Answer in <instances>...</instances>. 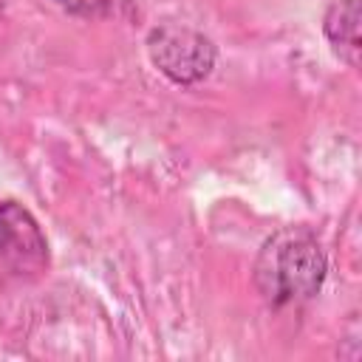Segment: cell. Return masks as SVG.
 <instances>
[{
  "instance_id": "6da1fadb",
  "label": "cell",
  "mask_w": 362,
  "mask_h": 362,
  "mask_svg": "<svg viewBox=\"0 0 362 362\" xmlns=\"http://www.w3.org/2000/svg\"><path fill=\"white\" fill-rule=\"evenodd\" d=\"M325 252L305 226H283L266 238L252 269L255 288L272 308L314 300L325 283Z\"/></svg>"
},
{
  "instance_id": "7a4b0ae2",
  "label": "cell",
  "mask_w": 362,
  "mask_h": 362,
  "mask_svg": "<svg viewBox=\"0 0 362 362\" xmlns=\"http://www.w3.org/2000/svg\"><path fill=\"white\" fill-rule=\"evenodd\" d=\"M51 266L40 221L17 201H0V291L37 283Z\"/></svg>"
},
{
  "instance_id": "3957f363",
  "label": "cell",
  "mask_w": 362,
  "mask_h": 362,
  "mask_svg": "<svg viewBox=\"0 0 362 362\" xmlns=\"http://www.w3.org/2000/svg\"><path fill=\"white\" fill-rule=\"evenodd\" d=\"M144 45L153 68L181 88L204 82L218 59V48L204 31L173 20L153 25L147 31Z\"/></svg>"
},
{
  "instance_id": "277c9868",
  "label": "cell",
  "mask_w": 362,
  "mask_h": 362,
  "mask_svg": "<svg viewBox=\"0 0 362 362\" xmlns=\"http://www.w3.org/2000/svg\"><path fill=\"white\" fill-rule=\"evenodd\" d=\"M322 34L334 54L351 68L359 65V0H334L322 14Z\"/></svg>"
},
{
  "instance_id": "5b68a950",
  "label": "cell",
  "mask_w": 362,
  "mask_h": 362,
  "mask_svg": "<svg viewBox=\"0 0 362 362\" xmlns=\"http://www.w3.org/2000/svg\"><path fill=\"white\" fill-rule=\"evenodd\" d=\"M54 3L76 17H113L119 14V6H127L130 0H54Z\"/></svg>"
}]
</instances>
